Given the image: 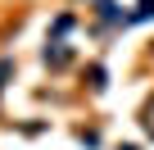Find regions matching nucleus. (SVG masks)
<instances>
[{
  "label": "nucleus",
  "instance_id": "1",
  "mask_svg": "<svg viewBox=\"0 0 154 150\" xmlns=\"http://www.w3.org/2000/svg\"><path fill=\"white\" fill-rule=\"evenodd\" d=\"M122 150H136V145H122Z\"/></svg>",
  "mask_w": 154,
  "mask_h": 150
}]
</instances>
